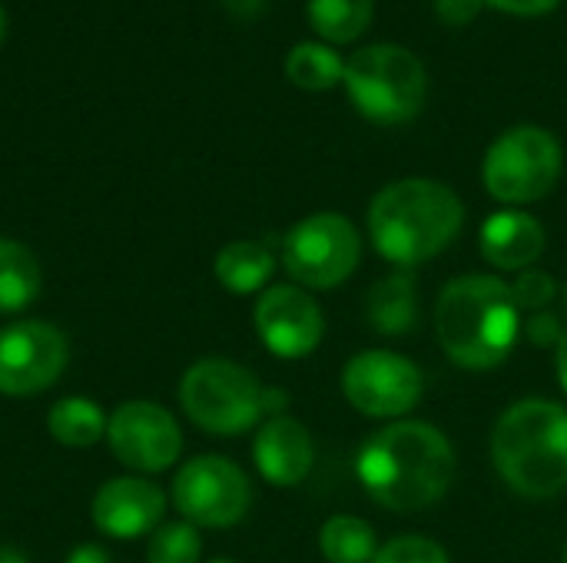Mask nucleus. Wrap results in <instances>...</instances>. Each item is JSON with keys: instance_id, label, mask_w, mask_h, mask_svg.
I'll list each match as a JSON object with an SVG mask.
<instances>
[{"instance_id": "26", "label": "nucleus", "mask_w": 567, "mask_h": 563, "mask_svg": "<svg viewBox=\"0 0 567 563\" xmlns=\"http://www.w3.org/2000/svg\"><path fill=\"white\" fill-rule=\"evenodd\" d=\"M512 295H515L518 309L538 312V309H545V305L558 295V282H555L548 272H542V269H525V272L515 275Z\"/></svg>"}, {"instance_id": "7", "label": "nucleus", "mask_w": 567, "mask_h": 563, "mask_svg": "<svg viewBox=\"0 0 567 563\" xmlns=\"http://www.w3.org/2000/svg\"><path fill=\"white\" fill-rule=\"evenodd\" d=\"M565 153L555 133L542 126H512L485 153L482 183L492 199L518 209L545 199L561 179Z\"/></svg>"}, {"instance_id": "30", "label": "nucleus", "mask_w": 567, "mask_h": 563, "mask_svg": "<svg viewBox=\"0 0 567 563\" xmlns=\"http://www.w3.org/2000/svg\"><path fill=\"white\" fill-rule=\"evenodd\" d=\"M223 7L239 20H256L266 10V0H223Z\"/></svg>"}, {"instance_id": "27", "label": "nucleus", "mask_w": 567, "mask_h": 563, "mask_svg": "<svg viewBox=\"0 0 567 563\" xmlns=\"http://www.w3.org/2000/svg\"><path fill=\"white\" fill-rule=\"evenodd\" d=\"M485 0H435V13L449 27H468L482 13Z\"/></svg>"}, {"instance_id": "22", "label": "nucleus", "mask_w": 567, "mask_h": 563, "mask_svg": "<svg viewBox=\"0 0 567 563\" xmlns=\"http://www.w3.org/2000/svg\"><path fill=\"white\" fill-rule=\"evenodd\" d=\"M306 13L326 43H355L372 23L375 0H309Z\"/></svg>"}, {"instance_id": "34", "label": "nucleus", "mask_w": 567, "mask_h": 563, "mask_svg": "<svg viewBox=\"0 0 567 563\" xmlns=\"http://www.w3.org/2000/svg\"><path fill=\"white\" fill-rule=\"evenodd\" d=\"M3 33H7V10H3V3H0V43H3Z\"/></svg>"}, {"instance_id": "35", "label": "nucleus", "mask_w": 567, "mask_h": 563, "mask_svg": "<svg viewBox=\"0 0 567 563\" xmlns=\"http://www.w3.org/2000/svg\"><path fill=\"white\" fill-rule=\"evenodd\" d=\"M209 563H236V561H226V557H219V561H209Z\"/></svg>"}, {"instance_id": "14", "label": "nucleus", "mask_w": 567, "mask_h": 563, "mask_svg": "<svg viewBox=\"0 0 567 563\" xmlns=\"http://www.w3.org/2000/svg\"><path fill=\"white\" fill-rule=\"evenodd\" d=\"M166 494L146 478H113L93 498V524L106 538L130 541L153 534L163 521Z\"/></svg>"}, {"instance_id": "36", "label": "nucleus", "mask_w": 567, "mask_h": 563, "mask_svg": "<svg viewBox=\"0 0 567 563\" xmlns=\"http://www.w3.org/2000/svg\"><path fill=\"white\" fill-rule=\"evenodd\" d=\"M565 563H567V548H565Z\"/></svg>"}, {"instance_id": "28", "label": "nucleus", "mask_w": 567, "mask_h": 563, "mask_svg": "<svg viewBox=\"0 0 567 563\" xmlns=\"http://www.w3.org/2000/svg\"><path fill=\"white\" fill-rule=\"evenodd\" d=\"M528 338L535 342V345H555L558 348V342H561V335H565V329H561V322H558V315H551V312H545V315H532L528 319Z\"/></svg>"}, {"instance_id": "15", "label": "nucleus", "mask_w": 567, "mask_h": 563, "mask_svg": "<svg viewBox=\"0 0 567 563\" xmlns=\"http://www.w3.org/2000/svg\"><path fill=\"white\" fill-rule=\"evenodd\" d=\"M252 458L259 475L276 488H296L309 478L316 465V445L302 421L289 415L266 418V425L256 431Z\"/></svg>"}, {"instance_id": "2", "label": "nucleus", "mask_w": 567, "mask_h": 563, "mask_svg": "<svg viewBox=\"0 0 567 563\" xmlns=\"http://www.w3.org/2000/svg\"><path fill=\"white\" fill-rule=\"evenodd\" d=\"M435 335L458 368L485 372L502 365L522 335V309L512 285L498 275L452 279L435 302Z\"/></svg>"}, {"instance_id": "13", "label": "nucleus", "mask_w": 567, "mask_h": 563, "mask_svg": "<svg viewBox=\"0 0 567 563\" xmlns=\"http://www.w3.org/2000/svg\"><path fill=\"white\" fill-rule=\"evenodd\" d=\"M256 332L276 358H306L326 335L319 302L302 285H269L256 302Z\"/></svg>"}, {"instance_id": "18", "label": "nucleus", "mask_w": 567, "mask_h": 563, "mask_svg": "<svg viewBox=\"0 0 567 563\" xmlns=\"http://www.w3.org/2000/svg\"><path fill=\"white\" fill-rule=\"evenodd\" d=\"M276 269V256L252 239H236L219 249L216 256V279L233 295H252L259 292Z\"/></svg>"}, {"instance_id": "12", "label": "nucleus", "mask_w": 567, "mask_h": 563, "mask_svg": "<svg viewBox=\"0 0 567 563\" xmlns=\"http://www.w3.org/2000/svg\"><path fill=\"white\" fill-rule=\"evenodd\" d=\"M66 335L50 322H13L0 329V395L27 398L47 392L66 368Z\"/></svg>"}, {"instance_id": "33", "label": "nucleus", "mask_w": 567, "mask_h": 563, "mask_svg": "<svg viewBox=\"0 0 567 563\" xmlns=\"http://www.w3.org/2000/svg\"><path fill=\"white\" fill-rule=\"evenodd\" d=\"M0 563H30L27 554H20L17 548H0Z\"/></svg>"}, {"instance_id": "10", "label": "nucleus", "mask_w": 567, "mask_h": 563, "mask_svg": "<svg viewBox=\"0 0 567 563\" xmlns=\"http://www.w3.org/2000/svg\"><path fill=\"white\" fill-rule=\"evenodd\" d=\"M346 402L369 418H402L409 415L425 392L422 368L395 352H362L342 368Z\"/></svg>"}, {"instance_id": "24", "label": "nucleus", "mask_w": 567, "mask_h": 563, "mask_svg": "<svg viewBox=\"0 0 567 563\" xmlns=\"http://www.w3.org/2000/svg\"><path fill=\"white\" fill-rule=\"evenodd\" d=\"M199 554L203 538L189 521L156 528L146 544V563H199Z\"/></svg>"}, {"instance_id": "32", "label": "nucleus", "mask_w": 567, "mask_h": 563, "mask_svg": "<svg viewBox=\"0 0 567 563\" xmlns=\"http://www.w3.org/2000/svg\"><path fill=\"white\" fill-rule=\"evenodd\" d=\"M558 382L567 392V329L565 335H561V342H558Z\"/></svg>"}, {"instance_id": "11", "label": "nucleus", "mask_w": 567, "mask_h": 563, "mask_svg": "<svg viewBox=\"0 0 567 563\" xmlns=\"http://www.w3.org/2000/svg\"><path fill=\"white\" fill-rule=\"evenodd\" d=\"M110 451L120 465H126L136 475H159L173 468L183 455V431L176 418L146 398L123 402L106 425Z\"/></svg>"}, {"instance_id": "1", "label": "nucleus", "mask_w": 567, "mask_h": 563, "mask_svg": "<svg viewBox=\"0 0 567 563\" xmlns=\"http://www.w3.org/2000/svg\"><path fill=\"white\" fill-rule=\"evenodd\" d=\"M455 468L452 441L429 421H395L375 431L355 458L369 498L395 514H415L442 501Z\"/></svg>"}, {"instance_id": "3", "label": "nucleus", "mask_w": 567, "mask_h": 563, "mask_svg": "<svg viewBox=\"0 0 567 563\" xmlns=\"http://www.w3.org/2000/svg\"><path fill=\"white\" fill-rule=\"evenodd\" d=\"M465 222V206L452 186L435 179H395L369 206V236L382 259L412 269L445 252Z\"/></svg>"}, {"instance_id": "9", "label": "nucleus", "mask_w": 567, "mask_h": 563, "mask_svg": "<svg viewBox=\"0 0 567 563\" xmlns=\"http://www.w3.org/2000/svg\"><path fill=\"white\" fill-rule=\"evenodd\" d=\"M252 504L243 468L226 458L203 455L179 468L173 481V508L193 528H233Z\"/></svg>"}, {"instance_id": "37", "label": "nucleus", "mask_w": 567, "mask_h": 563, "mask_svg": "<svg viewBox=\"0 0 567 563\" xmlns=\"http://www.w3.org/2000/svg\"><path fill=\"white\" fill-rule=\"evenodd\" d=\"M565 295H567V292H565Z\"/></svg>"}, {"instance_id": "5", "label": "nucleus", "mask_w": 567, "mask_h": 563, "mask_svg": "<svg viewBox=\"0 0 567 563\" xmlns=\"http://www.w3.org/2000/svg\"><path fill=\"white\" fill-rule=\"evenodd\" d=\"M349 103L375 126L412 123L429 96L425 63L399 43H369L346 60Z\"/></svg>"}, {"instance_id": "19", "label": "nucleus", "mask_w": 567, "mask_h": 563, "mask_svg": "<svg viewBox=\"0 0 567 563\" xmlns=\"http://www.w3.org/2000/svg\"><path fill=\"white\" fill-rule=\"evenodd\" d=\"M40 285L37 256L17 239H0V315L27 309L40 295Z\"/></svg>"}, {"instance_id": "17", "label": "nucleus", "mask_w": 567, "mask_h": 563, "mask_svg": "<svg viewBox=\"0 0 567 563\" xmlns=\"http://www.w3.org/2000/svg\"><path fill=\"white\" fill-rule=\"evenodd\" d=\"M369 325L379 335H405L415 329L419 319V285L409 272H392L372 285L365 302Z\"/></svg>"}, {"instance_id": "6", "label": "nucleus", "mask_w": 567, "mask_h": 563, "mask_svg": "<svg viewBox=\"0 0 567 563\" xmlns=\"http://www.w3.org/2000/svg\"><path fill=\"white\" fill-rule=\"evenodd\" d=\"M179 405L196 428L229 438L259 425L266 415V388L236 362L203 358L183 375Z\"/></svg>"}, {"instance_id": "20", "label": "nucleus", "mask_w": 567, "mask_h": 563, "mask_svg": "<svg viewBox=\"0 0 567 563\" xmlns=\"http://www.w3.org/2000/svg\"><path fill=\"white\" fill-rule=\"evenodd\" d=\"M106 425L110 418L103 415V408L83 395L60 398L47 415V431L66 448H93L106 435Z\"/></svg>"}, {"instance_id": "16", "label": "nucleus", "mask_w": 567, "mask_h": 563, "mask_svg": "<svg viewBox=\"0 0 567 563\" xmlns=\"http://www.w3.org/2000/svg\"><path fill=\"white\" fill-rule=\"evenodd\" d=\"M482 256L502 272H525L545 252V226L525 209H498L482 222Z\"/></svg>"}, {"instance_id": "29", "label": "nucleus", "mask_w": 567, "mask_h": 563, "mask_svg": "<svg viewBox=\"0 0 567 563\" xmlns=\"http://www.w3.org/2000/svg\"><path fill=\"white\" fill-rule=\"evenodd\" d=\"M485 3H492L495 10L512 13V17H545V13H551L561 0H485Z\"/></svg>"}, {"instance_id": "23", "label": "nucleus", "mask_w": 567, "mask_h": 563, "mask_svg": "<svg viewBox=\"0 0 567 563\" xmlns=\"http://www.w3.org/2000/svg\"><path fill=\"white\" fill-rule=\"evenodd\" d=\"M319 551L329 563H372L379 554V541L372 524L362 518L336 514L319 531Z\"/></svg>"}, {"instance_id": "8", "label": "nucleus", "mask_w": 567, "mask_h": 563, "mask_svg": "<svg viewBox=\"0 0 567 563\" xmlns=\"http://www.w3.org/2000/svg\"><path fill=\"white\" fill-rule=\"evenodd\" d=\"M362 256V239L342 212H312L282 239V265L302 289L342 285Z\"/></svg>"}, {"instance_id": "25", "label": "nucleus", "mask_w": 567, "mask_h": 563, "mask_svg": "<svg viewBox=\"0 0 567 563\" xmlns=\"http://www.w3.org/2000/svg\"><path fill=\"white\" fill-rule=\"evenodd\" d=\"M372 563H452L445 548L429 541V538H415V534H405V538H395L389 544L379 548L375 561Z\"/></svg>"}, {"instance_id": "21", "label": "nucleus", "mask_w": 567, "mask_h": 563, "mask_svg": "<svg viewBox=\"0 0 567 563\" xmlns=\"http://www.w3.org/2000/svg\"><path fill=\"white\" fill-rule=\"evenodd\" d=\"M346 60L329 46V43H312L302 40L286 53V76L292 86L306 93H326L342 83Z\"/></svg>"}, {"instance_id": "4", "label": "nucleus", "mask_w": 567, "mask_h": 563, "mask_svg": "<svg viewBox=\"0 0 567 563\" xmlns=\"http://www.w3.org/2000/svg\"><path fill=\"white\" fill-rule=\"evenodd\" d=\"M492 461L502 481L532 501L567 491V408L548 398L512 405L492 431Z\"/></svg>"}, {"instance_id": "31", "label": "nucleus", "mask_w": 567, "mask_h": 563, "mask_svg": "<svg viewBox=\"0 0 567 563\" xmlns=\"http://www.w3.org/2000/svg\"><path fill=\"white\" fill-rule=\"evenodd\" d=\"M66 563H113V561H110V554H106L103 548H96V544H80V548H73V551H70Z\"/></svg>"}]
</instances>
